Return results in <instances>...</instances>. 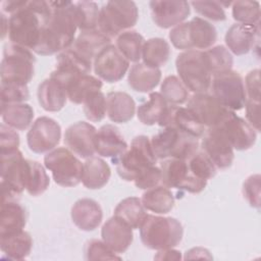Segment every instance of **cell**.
<instances>
[{
    "mask_svg": "<svg viewBox=\"0 0 261 261\" xmlns=\"http://www.w3.org/2000/svg\"><path fill=\"white\" fill-rule=\"evenodd\" d=\"M0 236L22 230L27 224V211L15 200H5L1 203Z\"/></svg>",
    "mask_w": 261,
    "mask_h": 261,
    "instance_id": "30",
    "label": "cell"
},
{
    "mask_svg": "<svg viewBox=\"0 0 261 261\" xmlns=\"http://www.w3.org/2000/svg\"><path fill=\"white\" fill-rule=\"evenodd\" d=\"M144 43V37L134 30L122 32L116 38V48L128 61L132 62H138L142 58Z\"/></svg>",
    "mask_w": 261,
    "mask_h": 261,
    "instance_id": "40",
    "label": "cell"
},
{
    "mask_svg": "<svg viewBox=\"0 0 261 261\" xmlns=\"http://www.w3.org/2000/svg\"><path fill=\"white\" fill-rule=\"evenodd\" d=\"M27 161L17 149L1 153V187L2 201L16 200L25 190L24 178Z\"/></svg>",
    "mask_w": 261,
    "mask_h": 261,
    "instance_id": "12",
    "label": "cell"
},
{
    "mask_svg": "<svg viewBox=\"0 0 261 261\" xmlns=\"http://www.w3.org/2000/svg\"><path fill=\"white\" fill-rule=\"evenodd\" d=\"M161 80V70L150 67L144 63L137 62L134 64L127 76L129 87L140 93H148L155 89Z\"/></svg>",
    "mask_w": 261,
    "mask_h": 261,
    "instance_id": "31",
    "label": "cell"
},
{
    "mask_svg": "<svg viewBox=\"0 0 261 261\" xmlns=\"http://www.w3.org/2000/svg\"><path fill=\"white\" fill-rule=\"evenodd\" d=\"M84 113L90 121H101L107 112L106 97L101 91L92 92L84 101Z\"/></svg>",
    "mask_w": 261,
    "mask_h": 261,
    "instance_id": "46",
    "label": "cell"
},
{
    "mask_svg": "<svg viewBox=\"0 0 261 261\" xmlns=\"http://www.w3.org/2000/svg\"><path fill=\"white\" fill-rule=\"evenodd\" d=\"M169 40L179 50L209 49L217 40V32L212 23L196 16L174 27L169 32Z\"/></svg>",
    "mask_w": 261,
    "mask_h": 261,
    "instance_id": "4",
    "label": "cell"
},
{
    "mask_svg": "<svg viewBox=\"0 0 261 261\" xmlns=\"http://www.w3.org/2000/svg\"><path fill=\"white\" fill-rule=\"evenodd\" d=\"M158 124L162 127H172L186 133L192 137L200 138L204 135L206 127L187 108L179 105L167 106Z\"/></svg>",
    "mask_w": 261,
    "mask_h": 261,
    "instance_id": "20",
    "label": "cell"
},
{
    "mask_svg": "<svg viewBox=\"0 0 261 261\" xmlns=\"http://www.w3.org/2000/svg\"><path fill=\"white\" fill-rule=\"evenodd\" d=\"M134 182L141 190H149L157 187L161 182V170L159 167L153 165L141 173Z\"/></svg>",
    "mask_w": 261,
    "mask_h": 261,
    "instance_id": "52",
    "label": "cell"
},
{
    "mask_svg": "<svg viewBox=\"0 0 261 261\" xmlns=\"http://www.w3.org/2000/svg\"><path fill=\"white\" fill-rule=\"evenodd\" d=\"M156 159L149 138L142 135L135 137L129 148L112 162L116 165V171L122 179L134 181L141 173L155 165Z\"/></svg>",
    "mask_w": 261,
    "mask_h": 261,
    "instance_id": "5",
    "label": "cell"
},
{
    "mask_svg": "<svg viewBox=\"0 0 261 261\" xmlns=\"http://www.w3.org/2000/svg\"><path fill=\"white\" fill-rule=\"evenodd\" d=\"M161 182L166 188H174L192 194L201 193L207 180L196 176L189 168L188 161L177 158L165 159L160 164Z\"/></svg>",
    "mask_w": 261,
    "mask_h": 261,
    "instance_id": "13",
    "label": "cell"
},
{
    "mask_svg": "<svg viewBox=\"0 0 261 261\" xmlns=\"http://www.w3.org/2000/svg\"><path fill=\"white\" fill-rule=\"evenodd\" d=\"M51 77L60 82L66 90L67 98L74 104H82L94 91H100L103 84L100 79L91 74H82L73 71L54 69Z\"/></svg>",
    "mask_w": 261,
    "mask_h": 261,
    "instance_id": "14",
    "label": "cell"
},
{
    "mask_svg": "<svg viewBox=\"0 0 261 261\" xmlns=\"http://www.w3.org/2000/svg\"><path fill=\"white\" fill-rule=\"evenodd\" d=\"M149 5L153 21L161 29L178 25L191 13L190 3L185 0H153Z\"/></svg>",
    "mask_w": 261,
    "mask_h": 261,
    "instance_id": "19",
    "label": "cell"
},
{
    "mask_svg": "<svg viewBox=\"0 0 261 261\" xmlns=\"http://www.w3.org/2000/svg\"><path fill=\"white\" fill-rule=\"evenodd\" d=\"M147 213L141 199L137 197H128L120 201L114 209V216L120 218L127 223L133 229L141 226Z\"/></svg>",
    "mask_w": 261,
    "mask_h": 261,
    "instance_id": "36",
    "label": "cell"
},
{
    "mask_svg": "<svg viewBox=\"0 0 261 261\" xmlns=\"http://www.w3.org/2000/svg\"><path fill=\"white\" fill-rule=\"evenodd\" d=\"M93 62L83 58L70 47L58 53L56 57V69L73 71L82 74H90Z\"/></svg>",
    "mask_w": 261,
    "mask_h": 261,
    "instance_id": "43",
    "label": "cell"
},
{
    "mask_svg": "<svg viewBox=\"0 0 261 261\" xmlns=\"http://www.w3.org/2000/svg\"><path fill=\"white\" fill-rule=\"evenodd\" d=\"M191 5L202 16L212 21H222L226 19V14L221 2L218 1H192Z\"/></svg>",
    "mask_w": 261,
    "mask_h": 261,
    "instance_id": "49",
    "label": "cell"
},
{
    "mask_svg": "<svg viewBox=\"0 0 261 261\" xmlns=\"http://www.w3.org/2000/svg\"><path fill=\"white\" fill-rule=\"evenodd\" d=\"M25 1H16V0H8V1H4L2 3V8L5 12L8 13H13L15 12L19 7H21L23 5Z\"/></svg>",
    "mask_w": 261,
    "mask_h": 261,
    "instance_id": "57",
    "label": "cell"
},
{
    "mask_svg": "<svg viewBox=\"0 0 261 261\" xmlns=\"http://www.w3.org/2000/svg\"><path fill=\"white\" fill-rule=\"evenodd\" d=\"M73 12L76 27L81 32L92 31L98 28L100 9L93 1L73 2Z\"/></svg>",
    "mask_w": 261,
    "mask_h": 261,
    "instance_id": "41",
    "label": "cell"
},
{
    "mask_svg": "<svg viewBox=\"0 0 261 261\" xmlns=\"http://www.w3.org/2000/svg\"><path fill=\"white\" fill-rule=\"evenodd\" d=\"M232 17L239 23L260 24V4L258 1H234Z\"/></svg>",
    "mask_w": 261,
    "mask_h": 261,
    "instance_id": "45",
    "label": "cell"
},
{
    "mask_svg": "<svg viewBox=\"0 0 261 261\" xmlns=\"http://www.w3.org/2000/svg\"><path fill=\"white\" fill-rule=\"evenodd\" d=\"M259 24H232L225 34V44L234 55H244L250 52L259 41Z\"/></svg>",
    "mask_w": 261,
    "mask_h": 261,
    "instance_id": "23",
    "label": "cell"
},
{
    "mask_svg": "<svg viewBox=\"0 0 261 261\" xmlns=\"http://www.w3.org/2000/svg\"><path fill=\"white\" fill-rule=\"evenodd\" d=\"M35 61L32 50L13 43L6 44L0 66L1 83L28 86L34 76Z\"/></svg>",
    "mask_w": 261,
    "mask_h": 261,
    "instance_id": "7",
    "label": "cell"
},
{
    "mask_svg": "<svg viewBox=\"0 0 261 261\" xmlns=\"http://www.w3.org/2000/svg\"><path fill=\"white\" fill-rule=\"evenodd\" d=\"M160 94L171 105H180L188 101L189 91L176 75L166 76L161 85Z\"/></svg>",
    "mask_w": 261,
    "mask_h": 261,
    "instance_id": "44",
    "label": "cell"
},
{
    "mask_svg": "<svg viewBox=\"0 0 261 261\" xmlns=\"http://www.w3.org/2000/svg\"><path fill=\"white\" fill-rule=\"evenodd\" d=\"M203 55L212 76L230 70L232 67V56L224 46L219 45L209 48L203 51Z\"/></svg>",
    "mask_w": 261,
    "mask_h": 261,
    "instance_id": "42",
    "label": "cell"
},
{
    "mask_svg": "<svg viewBox=\"0 0 261 261\" xmlns=\"http://www.w3.org/2000/svg\"><path fill=\"white\" fill-rule=\"evenodd\" d=\"M95 151L102 157L115 159L127 150V144L119 129L112 124L102 125L96 133Z\"/></svg>",
    "mask_w": 261,
    "mask_h": 261,
    "instance_id": "25",
    "label": "cell"
},
{
    "mask_svg": "<svg viewBox=\"0 0 261 261\" xmlns=\"http://www.w3.org/2000/svg\"><path fill=\"white\" fill-rule=\"evenodd\" d=\"M202 137L201 151L211 159L216 168L229 167L232 164L234 154L233 148L226 139L215 127H208Z\"/></svg>",
    "mask_w": 261,
    "mask_h": 261,
    "instance_id": "21",
    "label": "cell"
},
{
    "mask_svg": "<svg viewBox=\"0 0 261 261\" xmlns=\"http://www.w3.org/2000/svg\"><path fill=\"white\" fill-rule=\"evenodd\" d=\"M246 94L253 101L260 102V69L256 68L251 70L245 80Z\"/></svg>",
    "mask_w": 261,
    "mask_h": 261,
    "instance_id": "54",
    "label": "cell"
},
{
    "mask_svg": "<svg viewBox=\"0 0 261 261\" xmlns=\"http://www.w3.org/2000/svg\"><path fill=\"white\" fill-rule=\"evenodd\" d=\"M187 161L190 170L202 179L208 181L216 174V166L203 151H197Z\"/></svg>",
    "mask_w": 261,
    "mask_h": 261,
    "instance_id": "47",
    "label": "cell"
},
{
    "mask_svg": "<svg viewBox=\"0 0 261 261\" xmlns=\"http://www.w3.org/2000/svg\"><path fill=\"white\" fill-rule=\"evenodd\" d=\"M167 106L166 101L160 93L152 92L149 95V99L139 106L137 110L138 118L146 125L158 123Z\"/></svg>",
    "mask_w": 261,
    "mask_h": 261,
    "instance_id": "39",
    "label": "cell"
},
{
    "mask_svg": "<svg viewBox=\"0 0 261 261\" xmlns=\"http://www.w3.org/2000/svg\"><path fill=\"white\" fill-rule=\"evenodd\" d=\"M154 259L156 260H180L181 255L180 252L177 250L171 249H165V250H159L157 254L154 256Z\"/></svg>",
    "mask_w": 261,
    "mask_h": 261,
    "instance_id": "56",
    "label": "cell"
},
{
    "mask_svg": "<svg viewBox=\"0 0 261 261\" xmlns=\"http://www.w3.org/2000/svg\"><path fill=\"white\" fill-rule=\"evenodd\" d=\"M1 116L4 123L17 130L27 129L34 118V110L27 103L1 105Z\"/></svg>",
    "mask_w": 261,
    "mask_h": 261,
    "instance_id": "34",
    "label": "cell"
},
{
    "mask_svg": "<svg viewBox=\"0 0 261 261\" xmlns=\"http://www.w3.org/2000/svg\"><path fill=\"white\" fill-rule=\"evenodd\" d=\"M141 201L145 209L156 214H166L174 206V197L171 191L164 186H157L146 190Z\"/></svg>",
    "mask_w": 261,
    "mask_h": 261,
    "instance_id": "35",
    "label": "cell"
},
{
    "mask_svg": "<svg viewBox=\"0 0 261 261\" xmlns=\"http://www.w3.org/2000/svg\"><path fill=\"white\" fill-rule=\"evenodd\" d=\"M32 237L23 229L0 236L1 251L8 257V259L22 260L27 258L32 251Z\"/></svg>",
    "mask_w": 261,
    "mask_h": 261,
    "instance_id": "33",
    "label": "cell"
},
{
    "mask_svg": "<svg viewBox=\"0 0 261 261\" xmlns=\"http://www.w3.org/2000/svg\"><path fill=\"white\" fill-rule=\"evenodd\" d=\"M51 12L49 1H25L8 19L7 33L10 43L34 51Z\"/></svg>",
    "mask_w": 261,
    "mask_h": 261,
    "instance_id": "2",
    "label": "cell"
},
{
    "mask_svg": "<svg viewBox=\"0 0 261 261\" xmlns=\"http://www.w3.org/2000/svg\"><path fill=\"white\" fill-rule=\"evenodd\" d=\"M0 98H1V105L12 104V103H23L24 101L29 100L30 92H29L28 86L25 85L1 83Z\"/></svg>",
    "mask_w": 261,
    "mask_h": 261,
    "instance_id": "48",
    "label": "cell"
},
{
    "mask_svg": "<svg viewBox=\"0 0 261 261\" xmlns=\"http://www.w3.org/2000/svg\"><path fill=\"white\" fill-rule=\"evenodd\" d=\"M139 228L144 246L157 251L176 247L184 236L181 223L173 217L147 214Z\"/></svg>",
    "mask_w": 261,
    "mask_h": 261,
    "instance_id": "3",
    "label": "cell"
},
{
    "mask_svg": "<svg viewBox=\"0 0 261 261\" xmlns=\"http://www.w3.org/2000/svg\"><path fill=\"white\" fill-rule=\"evenodd\" d=\"M210 88L212 96L225 108L236 111L245 107L247 94L243 77L239 72L230 69L213 75Z\"/></svg>",
    "mask_w": 261,
    "mask_h": 261,
    "instance_id": "11",
    "label": "cell"
},
{
    "mask_svg": "<svg viewBox=\"0 0 261 261\" xmlns=\"http://www.w3.org/2000/svg\"><path fill=\"white\" fill-rule=\"evenodd\" d=\"M70 215L75 226L85 231L95 230L101 224L103 218L99 203L89 198L77 200L71 207Z\"/></svg>",
    "mask_w": 261,
    "mask_h": 261,
    "instance_id": "26",
    "label": "cell"
},
{
    "mask_svg": "<svg viewBox=\"0 0 261 261\" xmlns=\"http://www.w3.org/2000/svg\"><path fill=\"white\" fill-rule=\"evenodd\" d=\"M170 56L169 44L162 38L145 41L142 49L143 63L154 68L163 66Z\"/></svg>",
    "mask_w": 261,
    "mask_h": 261,
    "instance_id": "37",
    "label": "cell"
},
{
    "mask_svg": "<svg viewBox=\"0 0 261 261\" xmlns=\"http://www.w3.org/2000/svg\"><path fill=\"white\" fill-rule=\"evenodd\" d=\"M139 18V11L134 1L112 0L100 8L98 30L109 39L133 28Z\"/></svg>",
    "mask_w": 261,
    "mask_h": 261,
    "instance_id": "6",
    "label": "cell"
},
{
    "mask_svg": "<svg viewBox=\"0 0 261 261\" xmlns=\"http://www.w3.org/2000/svg\"><path fill=\"white\" fill-rule=\"evenodd\" d=\"M97 129L86 121H79L69 125L64 134V144L70 151L82 158L92 157L95 151L94 140Z\"/></svg>",
    "mask_w": 261,
    "mask_h": 261,
    "instance_id": "22",
    "label": "cell"
},
{
    "mask_svg": "<svg viewBox=\"0 0 261 261\" xmlns=\"http://www.w3.org/2000/svg\"><path fill=\"white\" fill-rule=\"evenodd\" d=\"M187 108L207 128L217 125L230 111L208 93L194 94L189 99Z\"/></svg>",
    "mask_w": 261,
    "mask_h": 261,
    "instance_id": "18",
    "label": "cell"
},
{
    "mask_svg": "<svg viewBox=\"0 0 261 261\" xmlns=\"http://www.w3.org/2000/svg\"><path fill=\"white\" fill-rule=\"evenodd\" d=\"M110 41L111 39L96 29L81 32L70 48L83 58L93 62L97 54L103 48L110 45Z\"/></svg>",
    "mask_w": 261,
    "mask_h": 261,
    "instance_id": "28",
    "label": "cell"
},
{
    "mask_svg": "<svg viewBox=\"0 0 261 261\" xmlns=\"http://www.w3.org/2000/svg\"><path fill=\"white\" fill-rule=\"evenodd\" d=\"M38 102L40 106L49 112L61 110L66 103L67 93L63 85L54 77L44 80L38 87Z\"/></svg>",
    "mask_w": 261,
    "mask_h": 261,
    "instance_id": "27",
    "label": "cell"
},
{
    "mask_svg": "<svg viewBox=\"0 0 261 261\" xmlns=\"http://www.w3.org/2000/svg\"><path fill=\"white\" fill-rule=\"evenodd\" d=\"M19 136L10 126L2 123L0 125V149L1 153L12 152L18 149Z\"/></svg>",
    "mask_w": 261,
    "mask_h": 261,
    "instance_id": "53",
    "label": "cell"
},
{
    "mask_svg": "<svg viewBox=\"0 0 261 261\" xmlns=\"http://www.w3.org/2000/svg\"><path fill=\"white\" fill-rule=\"evenodd\" d=\"M61 127L51 117L37 118L27 134V142L31 151L43 154L52 151L60 142Z\"/></svg>",
    "mask_w": 261,
    "mask_h": 261,
    "instance_id": "16",
    "label": "cell"
},
{
    "mask_svg": "<svg viewBox=\"0 0 261 261\" xmlns=\"http://www.w3.org/2000/svg\"><path fill=\"white\" fill-rule=\"evenodd\" d=\"M102 241L116 254L124 253L133 243V228L120 218L113 216L102 226Z\"/></svg>",
    "mask_w": 261,
    "mask_h": 261,
    "instance_id": "24",
    "label": "cell"
},
{
    "mask_svg": "<svg viewBox=\"0 0 261 261\" xmlns=\"http://www.w3.org/2000/svg\"><path fill=\"white\" fill-rule=\"evenodd\" d=\"M49 185L50 179L43 165L38 161L28 159L24 178L27 192L34 197L40 196L48 189Z\"/></svg>",
    "mask_w": 261,
    "mask_h": 261,
    "instance_id": "38",
    "label": "cell"
},
{
    "mask_svg": "<svg viewBox=\"0 0 261 261\" xmlns=\"http://www.w3.org/2000/svg\"><path fill=\"white\" fill-rule=\"evenodd\" d=\"M52 12L43 29L39 44L34 49L38 55L47 56L60 53L68 49L74 42L77 30L73 2L71 1H49Z\"/></svg>",
    "mask_w": 261,
    "mask_h": 261,
    "instance_id": "1",
    "label": "cell"
},
{
    "mask_svg": "<svg viewBox=\"0 0 261 261\" xmlns=\"http://www.w3.org/2000/svg\"><path fill=\"white\" fill-rule=\"evenodd\" d=\"M111 176L109 165L100 157L92 156L86 160L83 168L82 182L90 190L103 188Z\"/></svg>",
    "mask_w": 261,
    "mask_h": 261,
    "instance_id": "32",
    "label": "cell"
},
{
    "mask_svg": "<svg viewBox=\"0 0 261 261\" xmlns=\"http://www.w3.org/2000/svg\"><path fill=\"white\" fill-rule=\"evenodd\" d=\"M215 127L230 144L239 151L248 150L254 146L257 139V132L244 118L238 116L233 111L227 115Z\"/></svg>",
    "mask_w": 261,
    "mask_h": 261,
    "instance_id": "15",
    "label": "cell"
},
{
    "mask_svg": "<svg viewBox=\"0 0 261 261\" xmlns=\"http://www.w3.org/2000/svg\"><path fill=\"white\" fill-rule=\"evenodd\" d=\"M94 71L107 83H116L123 79L128 67L129 61L119 52L114 45L103 48L93 61Z\"/></svg>",
    "mask_w": 261,
    "mask_h": 261,
    "instance_id": "17",
    "label": "cell"
},
{
    "mask_svg": "<svg viewBox=\"0 0 261 261\" xmlns=\"http://www.w3.org/2000/svg\"><path fill=\"white\" fill-rule=\"evenodd\" d=\"M150 142L158 159L177 158L188 160L199 149L197 138L172 127H164L153 136Z\"/></svg>",
    "mask_w": 261,
    "mask_h": 261,
    "instance_id": "8",
    "label": "cell"
},
{
    "mask_svg": "<svg viewBox=\"0 0 261 261\" xmlns=\"http://www.w3.org/2000/svg\"><path fill=\"white\" fill-rule=\"evenodd\" d=\"M260 174L250 175L243 185V195L251 207L260 208Z\"/></svg>",
    "mask_w": 261,
    "mask_h": 261,
    "instance_id": "51",
    "label": "cell"
},
{
    "mask_svg": "<svg viewBox=\"0 0 261 261\" xmlns=\"http://www.w3.org/2000/svg\"><path fill=\"white\" fill-rule=\"evenodd\" d=\"M44 165L61 187H75L82 181L84 164L69 149L60 147L48 152L44 157Z\"/></svg>",
    "mask_w": 261,
    "mask_h": 261,
    "instance_id": "10",
    "label": "cell"
},
{
    "mask_svg": "<svg viewBox=\"0 0 261 261\" xmlns=\"http://www.w3.org/2000/svg\"><path fill=\"white\" fill-rule=\"evenodd\" d=\"M106 108L109 119L115 123L129 121L136 111V103L125 92H110L106 96Z\"/></svg>",
    "mask_w": 261,
    "mask_h": 261,
    "instance_id": "29",
    "label": "cell"
},
{
    "mask_svg": "<svg viewBox=\"0 0 261 261\" xmlns=\"http://www.w3.org/2000/svg\"><path fill=\"white\" fill-rule=\"evenodd\" d=\"M246 117L248 123L256 130H260V102L247 99L246 104Z\"/></svg>",
    "mask_w": 261,
    "mask_h": 261,
    "instance_id": "55",
    "label": "cell"
},
{
    "mask_svg": "<svg viewBox=\"0 0 261 261\" xmlns=\"http://www.w3.org/2000/svg\"><path fill=\"white\" fill-rule=\"evenodd\" d=\"M85 255L87 260H120V257L100 240L89 241L85 247Z\"/></svg>",
    "mask_w": 261,
    "mask_h": 261,
    "instance_id": "50",
    "label": "cell"
},
{
    "mask_svg": "<svg viewBox=\"0 0 261 261\" xmlns=\"http://www.w3.org/2000/svg\"><path fill=\"white\" fill-rule=\"evenodd\" d=\"M175 66L179 80L194 94L207 93L210 89L212 75L206 65L203 51L188 50L178 54Z\"/></svg>",
    "mask_w": 261,
    "mask_h": 261,
    "instance_id": "9",
    "label": "cell"
}]
</instances>
